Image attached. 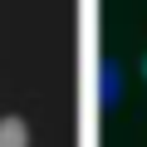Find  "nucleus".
Wrapping results in <instances>:
<instances>
[{
	"mask_svg": "<svg viewBox=\"0 0 147 147\" xmlns=\"http://www.w3.org/2000/svg\"><path fill=\"white\" fill-rule=\"evenodd\" d=\"M123 88H127V74H123V59L103 54V59H98V69H93V103H98L103 113H113V108L123 103Z\"/></svg>",
	"mask_w": 147,
	"mask_h": 147,
	"instance_id": "1",
	"label": "nucleus"
},
{
	"mask_svg": "<svg viewBox=\"0 0 147 147\" xmlns=\"http://www.w3.org/2000/svg\"><path fill=\"white\" fill-rule=\"evenodd\" d=\"M0 147H30V123L25 118H0Z\"/></svg>",
	"mask_w": 147,
	"mask_h": 147,
	"instance_id": "2",
	"label": "nucleus"
},
{
	"mask_svg": "<svg viewBox=\"0 0 147 147\" xmlns=\"http://www.w3.org/2000/svg\"><path fill=\"white\" fill-rule=\"evenodd\" d=\"M142 84H147V54H142Z\"/></svg>",
	"mask_w": 147,
	"mask_h": 147,
	"instance_id": "3",
	"label": "nucleus"
}]
</instances>
